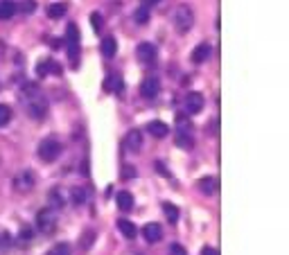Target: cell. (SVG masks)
Segmentation results:
<instances>
[{
    "label": "cell",
    "instance_id": "cell-1",
    "mask_svg": "<svg viewBox=\"0 0 289 255\" xmlns=\"http://www.w3.org/2000/svg\"><path fill=\"white\" fill-rule=\"evenodd\" d=\"M20 102H23L30 118L41 120L48 113V97L43 95V91L36 84H25L20 88Z\"/></svg>",
    "mask_w": 289,
    "mask_h": 255
},
{
    "label": "cell",
    "instance_id": "cell-2",
    "mask_svg": "<svg viewBox=\"0 0 289 255\" xmlns=\"http://www.w3.org/2000/svg\"><path fill=\"white\" fill-rule=\"evenodd\" d=\"M66 50H68L70 64L72 66L80 64V27L75 23H70L66 30Z\"/></svg>",
    "mask_w": 289,
    "mask_h": 255
},
{
    "label": "cell",
    "instance_id": "cell-3",
    "mask_svg": "<svg viewBox=\"0 0 289 255\" xmlns=\"http://www.w3.org/2000/svg\"><path fill=\"white\" fill-rule=\"evenodd\" d=\"M194 25V14L188 5H178L174 9V27L178 30V34H186L190 32Z\"/></svg>",
    "mask_w": 289,
    "mask_h": 255
},
{
    "label": "cell",
    "instance_id": "cell-4",
    "mask_svg": "<svg viewBox=\"0 0 289 255\" xmlns=\"http://www.w3.org/2000/svg\"><path fill=\"white\" fill-rule=\"evenodd\" d=\"M61 143L57 138H45V140H41V145H39V158L41 160H45V163H52V160H57L61 156Z\"/></svg>",
    "mask_w": 289,
    "mask_h": 255
},
{
    "label": "cell",
    "instance_id": "cell-5",
    "mask_svg": "<svg viewBox=\"0 0 289 255\" xmlns=\"http://www.w3.org/2000/svg\"><path fill=\"white\" fill-rule=\"evenodd\" d=\"M36 228H39L41 233H45V235L55 233V228H57V217H55V212H52L50 208H43V210L36 215Z\"/></svg>",
    "mask_w": 289,
    "mask_h": 255
},
{
    "label": "cell",
    "instance_id": "cell-6",
    "mask_svg": "<svg viewBox=\"0 0 289 255\" xmlns=\"http://www.w3.org/2000/svg\"><path fill=\"white\" fill-rule=\"evenodd\" d=\"M34 183H36V174L34 172H20V174L14 179V190L16 192H30L34 187Z\"/></svg>",
    "mask_w": 289,
    "mask_h": 255
},
{
    "label": "cell",
    "instance_id": "cell-7",
    "mask_svg": "<svg viewBox=\"0 0 289 255\" xmlns=\"http://www.w3.org/2000/svg\"><path fill=\"white\" fill-rule=\"evenodd\" d=\"M138 59L143 61L145 66H154L156 59H159V50H156L151 43H140L138 45Z\"/></svg>",
    "mask_w": 289,
    "mask_h": 255
},
{
    "label": "cell",
    "instance_id": "cell-8",
    "mask_svg": "<svg viewBox=\"0 0 289 255\" xmlns=\"http://www.w3.org/2000/svg\"><path fill=\"white\" fill-rule=\"evenodd\" d=\"M203 104H206V100H203V95L201 93H197V91H190L186 95V108H188V113H201L203 111Z\"/></svg>",
    "mask_w": 289,
    "mask_h": 255
},
{
    "label": "cell",
    "instance_id": "cell-9",
    "mask_svg": "<svg viewBox=\"0 0 289 255\" xmlns=\"http://www.w3.org/2000/svg\"><path fill=\"white\" fill-rule=\"evenodd\" d=\"M124 147H127L131 154H138L140 149H143V131H140V129H131L127 133V138H124Z\"/></svg>",
    "mask_w": 289,
    "mask_h": 255
},
{
    "label": "cell",
    "instance_id": "cell-10",
    "mask_svg": "<svg viewBox=\"0 0 289 255\" xmlns=\"http://www.w3.org/2000/svg\"><path fill=\"white\" fill-rule=\"evenodd\" d=\"M161 91V81L156 79V77H147L143 81V86H140V95L145 97V100H154L156 95H159Z\"/></svg>",
    "mask_w": 289,
    "mask_h": 255
},
{
    "label": "cell",
    "instance_id": "cell-11",
    "mask_svg": "<svg viewBox=\"0 0 289 255\" xmlns=\"http://www.w3.org/2000/svg\"><path fill=\"white\" fill-rule=\"evenodd\" d=\"M143 237H145L149 244L161 242V239H163V228H161V223H156V221L147 223V226L143 228Z\"/></svg>",
    "mask_w": 289,
    "mask_h": 255
},
{
    "label": "cell",
    "instance_id": "cell-12",
    "mask_svg": "<svg viewBox=\"0 0 289 255\" xmlns=\"http://www.w3.org/2000/svg\"><path fill=\"white\" fill-rule=\"evenodd\" d=\"M104 91H107V93H115V95H122V93H124V81L120 79L118 75L107 77V81H104Z\"/></svg>",
    "mask_w": 289,
    "mask_h": 255
},
{
    "label": "cell",
    "instance_id": "cell-13",
    "mask_svg": "<svg viewBox=\"0 0 289 255\" xmlns=\"http://www.w3.org/2000/svg\"><path fill=\"white\" fill-rule=\"evenodd\" d=\"M147 131L154 138H165L167 133H170V127H167L165 122H161V120H151V122L147 124Z\"/></svg>",
    "mask_w": 289,
    "mask_h": 255
},
{
    "label": "cell",
    "instance_id": "cell-14",
    "mask_svg": "<svg viewBox=\"0 0 289 255\" xmlns=\"http://www.w3.org/2000/svg\"><path fill=\"white\" fill-rule=\"evenodd\" d=\"M210 54H213V48H210L208 43H201V45H197V48H194L192 61H194V64H203V61L210 59Z\"/></svg>",
    "mask_w": 289,
    "mask_h": 255
},
{
    "label": "cell",
    "instance_id": "cell-15",
    "mask_svg": "<svg viewBox=\"0 0 289 255\" xmlns=\"http://www.w3.org/2000/svg\"><path fill=\"white\" fill-rule=\"evenodd\" d=\"M115 201H118V208H120L122 212H129L131 208H134V194H131V192H127V190L118 192Z\"/></svg>",
    "mask_w": 289,
    "mask_h": 255
},
{
    "label": "cell",
    "instance_id": "cell-16",
    "mask_svg": "<svg viewBox=\"0 0 289 255\" xmlns=\"http://www.w3.org/2000/svg\"><path fill=\"white\" fill-rule=\"evenodd\" d=\"M199 190L203 192V194H215V192H217V179H215V176H203V179H199Z\"/></svg>",
    "mask_w": 289,
    "mask_h": 255
},
{
    "label": "cell",
    "instance_id": "cell-17",
    "mask_svg": "<svg viewBox=\"0 0 289 255\" xmlns=\"http://www.w3.org/2000/svg\"><path fill=\"white\" fill-rule=\"evenodd\" d=\"M39 75H61V66L57 61H41L39 64Z\"/></svg>",
    "mask_w": 289,
    "mask_h": 255
},
{
    "label": "cell",
    "instance_id": "cell-18",
    "mask_svg": "<svg viewBox=\"0 0 289 255\" xmlns=\"http://www.w3.org/2000/svg\"><path fill=\"white\" fill-rule=\"evenodd\" d=\"M14 14H16V3L14 0H0V18L9 20Z\"/></svg>",
    "mask_w": 289,
    "mask_h": 255
},
{
    "label": "cell",
    "instance_id": "cell-19",
    "mask_svg": "<svg viewBox=\"0 0 289 255\" xmlns=\"http://www.w3.org/2000/svg\"><path fill=\"white\" fill-rule=\"evenodd\" d=\"M70 201L75 206H84L88 201V190L86 187H72L70 190Z\"/></svg>",
    "mask_w": 289,
    "mask_h": 255
},
{
    "label": "cell",
    "instance_id": "cell-20",
    "mask_svg": "<svg viewBox=\"0 0 289 255\" xmlns=\"http://www.w3.org/2000/svg\"><path fill=\"white\" fill-rule=\"evenodd\" d=\"M176 133H192V122L186 113H176Z\"/></svg>",
    "mask_w": 289,
    "mask_h": 255
},
{
    "label": "cell",
    "instance_id": "cell-21",
    "mask_svg": "<svg viewBox=\"0 0 289 255\" xmlns=\"http://www.w3.org/2000/svg\"><path fill=\"white\" fill-rule=\"evenodd\" d=\"M115 52H118V43H115L113 36H107V39L102 41V54L107 56V59H111V56H115Z\"/></svg>",
    "mask_w": 289,
    "mask_h": 255
},
{
    "label": "cell",
    "instance_id": "cell-22",
    "mask_svg": "<svg viewBox=\"0 0 289 255\" xmlns=\"http://www.w3.org/2000/svg\"><path fill=\"white\" fill-rule=\"evenodd\" d=\"M118 228H120V233H122V235L127 237V239H134L136 235H138L136 226H134V223H131L129 219H120V221H118Z\"/></svg>",
    "mask_w": 289,
    "mask_h": 255
},
{
    "label": "cell",
    "instance_id": "cell-23",
    "mask_svg": "<svg viewBox=\"0 0 289 255\" xmlns=\"http://www.w3.org/2000/svg\"><path fill=\"white\" fill-rule=\"evenodd\" d=\"M176 147H181V149H192L194 147V138H192V133H176Z\"/></svg>",
    "mask_w": 289,
    "mask_h": 255
},
{
    "label": "cell",
    "instance_id": "cell-24",
    "mask_svg": "<svg viewBox=\"0 0 289 255\" xmlns=\"http://www.w3.org/2000/svg\"><path fill=\"white\" fill-rule=\"evenodd\" d=\"M163 210H165V217H167V221H170V223H176L178 221V215H181V212H178V208L174 204L165 201V204H163Z\"/></svg>",
    "mask_w": 289,
    "mask_h": 255
},
{
    "label": "cell",
    "instance_id": "cell-25",
    "mask_svg": "<svg viewBox=\"0 0 289 255\" xmlns=\"http://www.w3.org/2000/svg\"><path fill=\"white\" fill-rule=\"evenodd\" d=\"M66 5L64 3H55V5H50V7H48V16L50 18H61V16H64V14H66Z\"/></svg>",
    "mask_w": 289,
    "mask_h": 255
},
{
    "label": "cell",
    "instance_id": "cell-26",
    "mask_svg": "<svg viewBox=\"0 0 289 255\" xmlns=\"http://www.w3.org/2000/svg\"><path fill=\"white\" fill-rule=\"evenodd\" d=\"M134 20L138 25H147V23H149V7H138V9H136Z\"/></svg>",
    "mask_w": 289,
    "mask_h": 255
},
{
    "label": "cell",
    "instance_id": "cell-27",
    "mask_svg": "<svg viewBox=\"0 0 289 255\" xmlns=\"http://www.w3.org/2000/svg\"><path fill=\"white\" fill-rule=\"evenodd\" d=\"M12 122V108L7 104H0V127H7Z\"/></svg>",
    "mask_w": 289,
    "mask_h": 255
},
{
    "label": "cell",
    "instance_id": "cell-28",
    "mask_svg": "<svg viewBox=\"0 0 289 255\" xmlns=\"http://www.w3.org/2000/svg\"><path fill=\"white\" fill-rule=\"evenodd\" d=\"M48 255H70V244H66V242L55 244V246L50 248V253H48Z\"/></svg>",
    "mask_w": 289,
    "mask_h": 255
},
{
    "label": "cell",
    "instance_id": "cell-29",
    "mask_svg": "<svg viewBox=\"0 0 289 255\" xmlns=\"http://www.w3.org/2000/svg\"><path fill=\"white\" fill-rule=\"evenodd\" d=\"M48 199H50V204L55 206V208H61V206L66 204V201H64V196H61V190H52Z\"/></svg>",
    "mask_w": 289,
    "mask_h": 255
},
{
    "label": "cell",
    "instance_id": "cell-30",
    "mask_svg": "<svg viewBox=\"0 0 289 255\" xmlns=\"http://www.w3.org/2000/svg\"><path fill=\"white\" fill-rule=\"evenodd\" d=\"M16 9H20V12H25V14H32L36 9V3L34 0H23L20 5H16Z\"/></svg>",
    "mask_w": 289,
    "mask_h": 255
},
{
    "label": "cell",
    "instance_id": "cell-31",
    "mask_svg": "<svg viewBox=\"0 0 289 255\" xmlns=\"http://www.w3.org/2000/svg\"><path fill=\"white\" fill-rule=\"evenodd\" d=\"M170 255H188V251L181 246V244H172V246H170Z\"/></svg>",
    "mask_w": 289,
    "mask_h": 255
},
{
    "label": "cell",
    "instance_id": "cell-32",
    "mask_svg": "<svg viewBox=\"0 0 289 255\" xmlns=\"http://www.w3.org/2000/svg\"><path fill=\"white\" fill-rule=\"evenodd\" d=\"M136 176V169L131 167V165H124L122 167V179H134Z\"/></svg>",
    "mask_w": 289,
    "mask_h": 255
},
{
    "label": "cell",
    "instance_id": "cell-33",
    "mask_svg": "<svg viewBox=\"0 0 289 255\" xmlns=\"http://www.w3.org/2000/svg\"><path fill=\"white\" fill-rule=\"evenodd\" d=\"M91 20H93V27H95L97 32H99V30H102V16H99V14L95 12V14L91 16Z\"/></svg>",
    "mask_w": 289,
    "mask_h": 255
},
{
    "label": "cell",
    "instance_id": "cell-34",
    "mask_svg": "<svg viewBox=\"0 0 289 255\" xmlns=\"http://www.w3.org/2000/svg\"><path fill=\"white\" fill-rule=\"evenodd\" d=\"M201 255H219V251L215 246H203L201 248Z\"/></svg>",
    "mask_w": 289,
    "mask_h": 255
},
{
    "label": "cell",
    "instance_id": "cell-35",
    "mask_svg": "<svg viewBox=\"0 0 289 255\" xmlns=\"http://www.w3.org/2000/svg\"><path fill=\"white\" fill-rule=\"evenodd\" d=\"M156 169H159L163 176H167V179H170V172H167V167H165V165H163V163H156Z\"/></svg>",
    "mask_w": 289,
    "mask_h": 255
},
{
    "label": "cell",
    "instance_id": "cell-36",
    "mask_svg": "<svg viewBox=\"0 0 289 255\" xmlns=\"http://www.w3.org/2000/svg\"><path fill=\"white\" fill-rule=\"evenodd\" d=\"M91 239H93V233H91V235H84V239H82V246H84V248L91 246Z\"/></svg>",
    "mask_w": 289,
    "mask_h": 255
},
{
    "label": "cell",
    "instance_id": "cell-37",
    "mask_svg": "<svg viewBox=\"0 0 289 255\" xmlns=\"http://www.w3.org/2000/svg\"><path fill=\"white\" fill-rule=\"evenodd\" d=\"M20 237H23V239H30V237H32V231H30V228H23V233H20Z\"/></svg>",
    "mask_w": 289,
    "mask_h": 255
},
{
    "label": "cell",
    "instance_id": "cell-38",
    "mask_svg": "<svg viewBox=\"0 0 289 255\" xmlns=\"http://www.w3.org/2000/svg\"><path fill=\"white\" fill-rule=\"evenodd\" d=\"M140 3H143V7H151V5H156L159 0H140Z\"/></svg>",
    "mask_w": 289,
    "mask_h": 255
}]
</instances>
